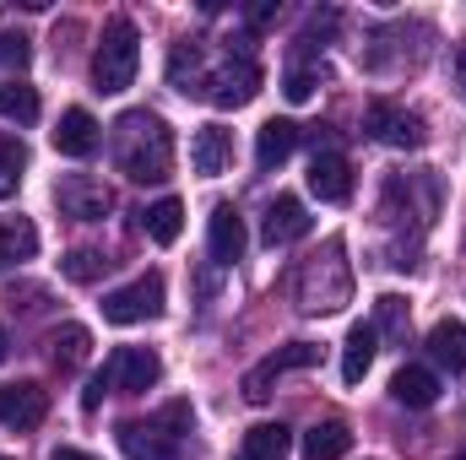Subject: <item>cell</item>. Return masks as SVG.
<instances>
[{
	"label": "cell",
	"mask_w": 466,
	"mask_h": 460,
	"mask_svg": "<svg viewBox=\"0 0 466 460\" xmlns=\"http://www.w3.org/2000/svg\"><path fill=\"white\" fill-rule=\"evenodd\" d=\"M109 146H115V168L130 185H163L174 168V130L163 115H147V109L119 115Z\"/></svg>",
	"instance_id": "1"
},
{
	"label": "cell",
	"mask_w": 466,
	"mask_h": 460,
	"mask_svg": "<svg viewBox=\"0 0 466 460\" xmlns=\"http://www.w3.org/2000/svg\"><path fill=\"white\" fill-rule=\"evenodd\" d=\"M342 255L348 249L331 238L315 260H304V271H299V309L304 315H337L352 298V271H348Z\"/></svg>",
	"instance_id": "2"
},
{
	"label": "cell",
	"mask_w": 466,
	"mask_h": 460,
	"mask_svg": "<svg viewBox=\"0 0 466 460\" xmlns=\"http://www.w3.org/2000/svg\"><path fill=\"white\" fill-rule=\"evenodd\" d=\"M136 65H141V33L130 16H109L104 22V38H98V55H93V87L98 93H125L136 82Z\"/></svg>",
	"instance_id": "3"
},
{
	"label": "cell",
	"mask_w": 466,
	"mask_h": 460,
	"mask_svg": "<svg viewBox=\"0 0 466 460\" xmlns=\"http://www.w3.org/2000/svg\"><path fill=\"white\" fill-rule=\"evenodd\" d=\"M157 315H163V276H157V271L125 282V287H115V293L104 298V320H109V325H147V320H157Z\"/></svg>",
	"instance_id": "4"
},
{
	"label": "cell",
	"mask_w": 466,
	"mask_h": 460,
	"mask_svg": "<svg viewBox=\"0 0 466 460\" xmlns=\"http://www.w3.org/2000/svg\"><path fill=\"white\" fill-rule=\"evenodd\" d=\"M255 93H260V65L249 55H238V60L228 55L223 65H212L207 71V87H201V98L218 104V109H244Z\"/></svg>",
	"instance_id": "5"
},
{
	"label": "cell",
	"mask_w": 466,
	"mask_h": 460,
	"mask_svg": "<svg viewBox=\"0 0 466 460\" xmlns=\"http://www.w3.org/2000/svg\"><path fill=\"white\" fill-rule=\"evenodd\" d=\"M315 363H320V346H315V342L277 346L271 357H260V363L244 374V401H266V395H271V385H277L282 374H293V368H315Z\"/></svg>",
	"instance_id": "6"
},
{
	"label": "cell",
	"mask_w": 466,
	"mask_h": 460,
	"mask_svg": "<svg viewBox=\"0 0 466 460\" xmlns=\"http://www.w3.org/2000/svg\"><path fill=\"white\" fill-rule=\"evenodd\" d=\"M363 130H369L380 146H401V152L429 141L423 119L412 115V109H401V104H390V98H374V104H369V115H363Z\"/></svg>",
	"instance_id": "7"
},
{
	"label": "cell",
	"mask_w": 466,
	"mask_h": 460,
	"mask_svg": "<svg viewBox=\"0 0 466 460\" xmlns=\"http://www.w3.org/2000/svg\"><path fill=\"white\" fill-rule=\"evenodd\" d=\"M55 201H60V212H66V217H76V223H104V217L115 212L109 185H104V179H93V174H66V179L55 185Z\"/></svg>",
	"instance_id": "8"
},
{
	"label": "cell",
	"mask_w": 466,
	"mask_h": 460,
	"mask_svg": "<svg viewBox=\"0 0 466 460\" xmlns=\"http://www.w3.org/2000/svg\"><path fill=\"white\" fill-rule=\"evenodd\" d=\"M104 379L119 395H147L163 379V357L152 346H119L115 357H109V368H104Z\"/></svg>",
	"instance_id": "9"
},
{
	"label": "cell",
	"mask_w": 466,
	"mask_h": 460,
	"mask_svg": "<svg viewBox=\"0 0 466 460\" xmlns=\"http://www.w3.org/2000/svg\"><path fill=\"white\" fill-rule=\"evenodd\" d=\"M44 417H49V390H44L38 379L0 385V428H11V434H33Z\"/></svg>",
	"instance_id": "10"
},
{
	"label": "cell",
	"mask_w": 466,
	"mask_h": 460,
	"mask_svg": "<svg viewBox=\"0 0 466 460\" xmlns=\"http://www.w3.org/2000/svg\"><path fill=\"white\" fill-rule=\"evenodd\" d=\"M115 439H119V450H125V460H185L179 439L163 434L157 423H119Z\"/></svg>",
	"instance_id": "11"
},
{
	"label": "cell",
	"mask_w": 466,
	"mask_h": 460,
	"mask_svg": "<svg viewBox=\"0 0 466 460\" xmlns=\"http://www.w3.org/2000/svg\"><path fill=\"white\" fill-rule=\"evenodd\" d=\"M309 190L326 201V206H342L352 201V168L342 152H315V163H309Z\"/></svg>",
	"instance_id": "12"
},
{
	"label": "cell",
	"mask_w": 466,
	"mask_h": 460,
	"mask_svg": "<svg viewBox=\"0 0 466 460\" xmlns=\"http://www.w3.org/2000/svg\"><path fill=\"white\" fill-rule=\"evenodd\" d=\"M190 163H196L201 179H218V174L233 163V130H223V125H201V130L190 135Z\"/></svg>",
	"instance_id": "13"
},
{
	"label": "cell",
	"mask_w": 466,
	"mask_h": 460,
	"mask_svg": "<svg viewBox=\"0 0 466 460\" xmlns=\"http://www.w3.org/2000/svg\"><path fill=\"white\" fill-rule=\"evenodd\" d=\"M260 233H266V244H271V249H277V244L304 238V233H309V212H304V201H299V195H277V201L266 206Z\"/></svg>",
	"instance_id": "14"
},
{
	"label": "cell",
	"mask_w": 466,
	"mask_h": 460,
	"mask_svg": "<svg viewBox=\"0 0 466 460\" xmlns=\"http://www.w3.org/2000/svg\"><path fill=\"white\" fill-rule=\"evenodd\" d=\"M207 244H212V260L218 265H233V260H244V217L233 212V206H212V223H207Z\"/></svg>",
	"instance_id": "15"
},
{
	"label": "cell",
	"mask_w": 466,
	"mask_h": 460,
	"mask_svg": "<svg viewBox=\"0 0 466 460\" xmlns=\"http://www.w3.org/2000/svg\"><path fill=\"white\" fill-rule=\"evenodd\" d=\"M168 82H174V93L201 98V87H207V49H201L196 38L174 44V55H168Z\"/></svg>",
	"instance_id": "16"
},
{
	"label": "cell",
	"mask_w": 466,
	"mask_h": 460,
	"mask_svg": "<svg viewBox=\"0 0 466 460\" xmlns=\"http://www.w3.org/2000/svg\"><path fill=\"white\" fill-rule=\"evenodd\" d=\"M293 146H299V125H293V119H266L260 135H255V168H260V174L282 168V163L293 157Z\"/></svg>",
	"instance_id": "17"
},
{
	"label": "cell",
	"mask_w": 466,
	"mask_h": 460,
	"mask_svg": "<svg viewBox=\"0 0 466 460\" xmlns=\"http://www.w3.org/2000/svg\"><path fill=\"white\" fill-rule=\"evenodd\" d=\"M390 401H396V406H412V412L434 406V401H440V374L423 368V363H407V368L390 379Z\"/></svg>",
	"instance_id": "18"
},
{
	"label": "cell",
	"mask_w": 466,
	"mask_h": 460,
	"mask_svg": "<svg viewBox=\"0 0 466 460\" xmlns=\"http://www.w3.org/2000/svg\"><path fill=\"white\" fill-rule=\"evenodd\" d=\"M55 152L60 157H93L98 152V119L87 109H66L55 125Z\"/></svg>",
	"instance_id": "19"
},
{
	"label": "cell",
	"mask_w": 466,
	"mask_h": 460,
	"mask_svg": "<svg viewBox=\"0 0 466 460\" xmlns=\"http://www.w3.org/2000/svg\"><path fill=\"white\" fill-rule=\"evenodd\" d=\"M33 255H38V228L27 217H0V271H11Z\"/></svg>",
	"instance_id": "20"
},
{
	"label": "cell",
	"mask_w": 466,
	"mask_h": 460,
	"mask_svg": "<svg viewBox=\"0 0 466 460\" xmlns=\"http://www.w3.org/2000/svg\"><path fill=\"white\" fill-rule=\"evenodd\" d=\"M380 331L374 325H352L348 331V342H342V379L348 385H363V374L374 368V352H380Z\"/></svg>",
	"instance_id": "21"
},
{
	"label": "cell",
	"mask_w": 466,
	"mask_h": 460,
	"mask_svg": "<svg viewBox=\"0 0 466 460\" xmlns=\"http://www.w3.org/2000/svg\"><path fill=\"white\" fill-rule=\"evenodd\" d=\"M429 357L440 368H451V374H466V325L461 320H440L429 331Z\"/></svg>",
	"instance_id": "22"
},
{
	"label": "cell",
	"mask_w": 466,
	"mask_h": 460,
	"mask_svg": "<svg viewBox=\"0 0 466 460\" xmlns=\"http://www.w3.org/2000/svg\"><path fill=\"white\" fill-rule=\"evenodd\" d=\"M87 352H93V331H87V325H60V331L49 336V357H55V368H60V374L82 368V363H87Z\"/></svg>",
	"instance_id": "23"
},
{
	"label": "cell",
	"mask_w": 466,
	"mask_h": 460,
	"mask_svg": "<svg viewBox=\"0 0 466 460\" xmlns=\"http://www.w3.org/2000/svg\"><path fill=\"white\" fill-rule=\"evenodd\" d=\"M288 450H293V434L282 423H255L244 434V450L238 455L244 460H288Z\"/></svg>",
	"instance_id": "24"
},
{
	"label": "cell",
	"mask_w": 466,
	"mask_h": 460,
	"mask_svg": "<svg viewBox=\"0 0 466 460\" xmlns=\"http://www.w3.org/2000/svg\"><path fill=\"white\" fill-rule=\"evenodd\" d=\"M352 450V428L348 423H315L304 434V460H342Z\"/></svg>",
	"instance_id": "25"
},
{
	"label": "cell",
	"mask_w": 466,
	"mask_h": 460,
	"mask_svg": "<svg viewBox=\"0 0 466 460\" xmlns=\"http://www.w3.org/2000/svg\"><path fill=\"white\" fill-rule=\"evenodd\" d=\"M185 228V206L174 201V195H163V201H152L147 212H141V233L152 238V244H174Z\"/></svg>",
	"instance_id": "26"
},
{
	"label": "cell",
	"mask_w": 466,
	"mask_h": 460,
	"mask_svg": "<svg viewBox=\"0 0 466 460\" xmlns=\"http://www.w3.org/2000/svg\"><path fill=\"white\" fill-rule=\"evenodd\" d=\"M407 325H412V315H407V298L385 293V298L374 304V331H380V336H390V342H407Z\"/></svg>",
	"instance_id": "27"
},
{
	"label": "cell",
	"mask_w": 466,
	"mask_h": 460,
	"mask_svg": "<svg viewBox=\"0 0 466 460\" xmlns=\"http://www.w3.org/2000/svg\"><path fill=\"white\" fill-rule=\"evenodd\" d=\"M0 115L11 119V125H33L38 119V93L27 82H5L0 87Z\"/></svg>",
	"instance_id": "28"
},
{
	"label": "cell",
	"mask_w": 466,
	"mask_h": 460,
	"mask_svg": "<svg viewBox=\"0 0 466 460\" xmlns=\"http://www.w3.org/2000/svg\"><path fill=\"white\" fill-rule=\"evenodd\" d=\"M104 265H109V260H104L98 249H71V255L60 260V276H66V282H98Z\"/></svg>",
	"instance_id": "29"
},
{
	"label": "cell",
	"mask_w": 466,
	"mask_h": 460,
	"mask_svg": "<svg viewBox=\"0 0 466 460\" xmlns=\"http://www.w3.org/2000/svg\"><path fill=\"white\" fill-rule=\"evenodd\" d=\"M22 168H27V152H22V141H16V135H0V201L16 190Z\"/></svg>",
	"instance_id": "30"
},
{
	"label": "cell",
	"mask_w": 466,
	"mask_h": 460,
	"mask_svg": "<svg viewBox=\"0 0 466 460\" xmlns=\"http://www.w3.org/2000/svg\"><path fill=\"white\" fill-rule=\"evenodd\" d=\"M315 87H320V71H315V65H304V60H293V65H288V76H282L288 104H309V98H315Z\"/></svg>",
	"instance_id": "31"
},
{
	"label": "cell",
	"mask_w": 466,
	"mask_h": 460,
	"mask_svg": "<svg viewBox=\"0 0 466 460\" xmlns=\"http://www.w3.org/2000/svg\"><path fill=\"white\" fill-rule=\"evenodd\" d=\"M157 428H163V434H174V439H179V434H190V428H196L190 401H168V406L157 412Z\"/></svg>",
	"instance_id": "32"
},
{
	"label": "cell",
	"mask_w": 466,
	"mask_h": 460,
	"mask_svg": "<svg viewBox=\"0 0 466 460\" xmlns=\"http://www.w3.org/2000/svg\"><path fill=\"white\" fill-rule=\"evenodd\" d=\"M27 60H33L27 38L22 33H0V71H27Z\"/></svg>",
	"instance_id": "33"
},
{
	"label": "cell",
	"mask_w": 466,
	"mask_h": 460,
	"mask_svg": "<svg viewBox=\"0 0 466 460\" xmlns=\"http://www.w3.org/2000/svg\"><path fill=\"white\" fill-rule=\"evenodd\" d=\"M104 390H109V379H104V374H93V385H87V390H82V406H87V412H93V406H98V401H104Z\"/></svg>",
	"instance_id": "34"
},
{
	"label": "cell",
	"mask_w": 466,
	"mask_h": 460,
	"mask_svg": "<svg viewBox=\"0 0 466 460\" xmlns=\"http://www.w3.org/2000/svg\"><path fill=\"white\" fill-rule=\"evenodd\" d=\"M49 460H93V455H87V450H71V445H60Z\"/></svg>",
	"instance_id": "35"
},
{
	"label": "cell",
	"mask_w": 466,
	"mask_h": 460,
	"mask_svg": "<svg viewBox=\"0 0 466 460\" xmlns=\"http://www.w3.org/2000/svg\"><path fill=\"white\" fill-rule=\"evenodd\" d=\"M456 82H461V98H466V44L456 49Z\"/></svg>",
	"instance_id": "36"
},
{
	"label": "cell",
	"mask_w": 466,
	"mask_h": 460,
	"mask_svg": "<svg viewBox=\"0 0 466 460\" xmlns=\"http://www.w3.org/2000/svg\"><path fill=\"white\" fill-rule=\"evenodd\" d=\"M5 352H11V346H5V325H0V363H5Z\"/></svg>",
	"instance_id": "37"
},
{
	"label": "cell",
	"mask_w": 466,
	"mask_h": 460,
	"mask_svg": "<svg viewBox=\"0 0 466 460\" xmlns=\"http://www.w3.org/2000/svg\"><path fill=\"white\" fill-rule=\"evenodd\" d=\"M238 460H244V455H238Z\"/></svg>",
	"instance_id": "38"
},
{
	"label": "cell",
	"mask_w": 466,
	"mask_h": 460,
	"mask_svg": "<svg viewBox=\"0 0 466 460\" xmlns=\"http://www.w3.org/2000/svg\"><path fill=\"white\" fill-rule=\"evenodd\" d=\"M461 460H466V455H461Z\"/></svg>",
	"instance_id": "39"
}]
</instances>
